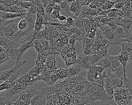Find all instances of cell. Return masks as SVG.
<instances>
[{
  "label": "cell",
  "instance_id": "cell-1",
  "mask_svg": "<svg viewBox=\"0 0 132 105\" xmlns=\"http://www.w3.org/2000/svg\"><path fill=\"white\" fill-rule=\"evenodd\" d=\"M84 92L89 102L100 100L105 102L112 99L107 94L103 86L96 82H90L88 81Z\"/></svg>",
  "mask_w": 132,
  "mask_h": 105
},
{
  "label": "cell",
  "instance_id": "cell-2",
  "mask_svg": "<svg viewBox=\"0 0 132 105\" xmlns=\"http://www.w3.org/2000/svg\"><path fill=\"white\" fill-rule=\"evenodd\" d=\"M87 80L90 82H96L102 86L104 79L107 76L106 69L99 65H93L87 69Z\"/></svg>",
  "mask_w": 132,
  "mask_h": 105
},
{
  "label": "cell",
  "instance_id": "cell-3",
  "mask_svg": "<svg viewBox=\"0 0 132 105\" xmlns=\"http://www.w3.org/2000/svg\"><path fill=\"white\" fill-rule=\"evenodd\" d=\"M104 84L113 89L123 87L132 90L131 80L124 77H118L114 75L106 76L104 79Z\"/></svg>",
  "mask_w": 132,
  "mask_h": 105
},
{
  "label": "cell",
  "instance_id": "cell-4",
  "mask_svg": "<svg viewBox=\"0 0 132 105\" xmlns=\"http://www.w3.org/2000/svg\"><path fill=\"white\" fill-rule=\"evenodd\" d=\"M113 99L118 105H131V90L123 87L115 88Z\"/></svg>",
  "mask_w": 132,
  "mask_h": 105
},
{
  "label": "cell",
  "instance_id": "cell-5",
  "mask_svg": "<svg viewBox=\"0 0 132 105\" xmlns=\"http://www.w3.org/2000/svg\"><path fill=\"white\" fill-rule=\"evenodd\" d=\"M98 28L101 30L104 37L109 42V45H114L117 44H121L125 40L120 38L117 36L113 31L111 27L107 24L103 25L98 27Z\"/></svg>",
  "mask_w": 132,
  "mask_h": 105
},
{
  "label": "cell",
  "instance_id": "cell-6",
  "mask_svg": "<svg viewBox=\"0 0 132 105\" xmlns=\"http://www.w3.org/2000/svg\"><path fill=\"white\" fill-rule=\"evenodd\" d=\"M20 44L14 42L9 39L5 37L1 32L0 33V45L5 48L9 57L12 59H15V51L17 47L19 46Z\"/></svg>",
  "mask_w": 132,
  "mask_h": 105
},
{
  "label": "cell",
  "instance_id": "cell-7",
  "mask_svg": "<svg viewBox=\"0 0 132 105\" xmlns=\"http://www.w3.org/2000/svg\"><path fill=\"white\" fill-rule=\"evenodd\" d=\"M18 22L19 21H13L3 26L0 28L1 33L10 39L19 30L18 28Z\"/></svg>",
  "mask_w": 132,
  "mask_h": 105
},
{
  "label": "cell",
  "instance_id": "cell-8",
  "mask_svg": "<svg viewBox=\"0 0 132 105\" xmlns=\"http://www.w3.org/2000/svg\"><path fill=\"white\" fill-rule=\"evenodd\" d=\"M34 46V39L31 38L28 40L22 41L15 51L16 56V63L19 62L22 58V56L24 51L30 47Z\"/></svg>",
  "mask_w": 132,
  "mask_h": 105
},
{
  "label": "cell",
  "instance_id": "cell-9",
  "mask_svg": "<svg viewBox=\"0 0 132 105\" xmlns=\"http://www.w3.org/2000/svg\"><path fill=\"white\" fill-rule=\"evenodd\" d=\"M26 88V87L19 81L16 79L14 81L11 83L8 89L6 90L7 91L6 93V95L8 96L9 98H11L13 95L21 92Z\"/></svg>",
  "mask_w": 132,
  "mask_h": 105
},
{
  "label": "cell",
  "instance_id": "cell-10",
  "mask_svg": "<svg viewBox=\"0 0 132 105\" xmlns=\"http://www.w3.org/2000/svg\"><path fill=\"white\" fill-rule=\"evenodd\" d=\"M115 34L126 41H131V32L126 31L122 26L116 25L111 27Z\"/></svg>",
  "mask_w": 132,
  "mask_h": 105
},
{
  "label": "cell",
  "instance_id": "cell-11",
  "mask_svg": "<svg viewBox=\"0 0 132 105\" xmlns=\"http://www.w3.org/2000/svg\"><path fill=\"white\" fill-rule=\"evenodd\" d=\"M26 63V60H20L19 62L15 63V64L11 68L1 72L0 73V81L1 80H4L5 81L8 79V78L9 77V76L16 70L19 69V68L21 67L23 65H24L25 63Z\"/></svg>",
  "mask_w": 132,
  "mask_h": 105
},
{
  "label": "cell",
  "instance_id": "cell-12",
  "mask_svg": "<svg viewBox=\"0 0 132 105\" xmlns=\"http://www.w3.org/2000/svg\"><path fill=\"white\" fill-rule=\"evenodd\" d=\"M37 92L38 91L35 89L26 88L19 93L20 97L17 100L29 104L30 99L36 94Z\"/></svg>",
  "mask_w": 132,
  "mask_h": 105
},
{
  "label": "cell",
  "instance_id": "cell-13",
  "mask_svg": "<svg viewBox=\"0 0 132 105\" xmlns=\"http://www.w3.org/2000/svg\"><path fill=\"white\" fill-rule=\"evenodd\" d=\"M0 10L4 12L12 13H26L25 9L20 7L16 5L6 7L0 4Z\"/></svg>",
  "mask_w": 132,
  "mask_h": 105
},
{
  "label": "cell",
  "instance_id": "cell-14",
  "mask_svg": "<svg viewBox=\"0 0 132 105\" xmlns=\"http://www.w3.org/2000/svg\"><path fill=\"white\" fill-rule=\"evenodd\" d=\"M77 65L80 67H82L85 69H88L91 66L90 63V55H80L77 59L76 62Z\"/></svg>",
  "mask_w": 132,
  "mask_h": 105
},
{
  "label": "cell",
  "instance_id": "cell-15",
  "mask_svg": "<svg viewBox=\"0 0 132 105\" xmlns=\"http://www.w3.org/2000/svg\"><path fill=\"white\" fill-rule=\"evenodd\" d=\"M44 64L46 69L49 72H53L57 68L56 65L55 57L53 55H49L47 56Z\"/></svg>",
  "mask_w": 132,
  "mask_h": 105
},
{
  "label": "cell",
  "instance_id": "cell-16",
  "mask_svg": "<svg viewBox=\"0 0 132 105\" xmlns=\"http://www.w3.org/2000/svg\"><path fill=\"white\" fill-rule=\"evenodd\" d=\"M82 6L80 4L79 2L77 0L71 3V5L70 6L69 10L72 13L73 18L77 17L81 11Z\"/></svg>",
  "mask_w": 132,
  "mask_h": 105
},
{
  "label": "cell",
  "instance_id": "cell-17",
  "mask_svg": "<svg viewBox=\"0 0 132 105\" xmlns=\"http://www.w3.org/2000/svg\"><path fill=\"white\" fill-rule=\"evenodd\" d=\"M67 78L75 77L80 73V67L75 63L71 67L67 68Z\"/></svg>",
  "mask_w": 132,
  "mask_h": 105
},
{
  "label": "cell",
  "instance_id": "cell-18",
  "mask_svg": "<svg viewBox=\"0 0 132 105\" xmlns=\"http://www.w3.org/2000/svg\"><path fill=\"white\" fill-rule=\"evenodd\" d=\"M117 57L118 60H119V61L120 62L121 64L122 65V66L123 68V69H124V72L125 73H126V69H125L126 64L127 61H130L129 58V55L127 53L121 50L120 53L117 56Z\"/></svg>",
  "mask_w": 132,
  "mask_h": 105
},
{
  "label": "cell",
  "instance_id": "cell-19",
  "mask_svg": "<svg viewBox=\"0 0 132 105\" xmlns=\"http://www.w3.org/2000/svg\"><path fill=\"white\" fill-rule=\"evenodd\" d=\"M122 51L127 53L129 55L130 61L132 59V42L131 41H124L121 44Z\"/></svg>",
  "mask_w": 132,
  "mask_h": 105
},
{
  "label": "cell",
  "instance_id": "cell-20",
  "mask_svg": "<svg viewBox=\"0 0 132 105\" xmlns=\"http://www.w3.org/2000/svg\"><path fill=\"white\" fill-rule=\"evenodd\" d=\"M95 65L101 66L105 69L108 68L110 65V61L109 59V55L107 54L102 57L97 62L95 63Z\"/></svg>",
  "mask_w": 132,
  "mask_h": 105
},
{
  "label": "cell",
  "instance_id": "cell-21",
  "mask_svg": "<svg viewBox=\"0 0 132 105\" xmlns=\"http://www.w3.org/2000/svg\"><path fill=\"white\" fill-rule=\"evenodd\" d=\"M10 58L7 50L0 45V65L6 62Z\"/></svg>",
  "mask_w": 132,
  "mask_h": 105
},
{
  "label": "cell",
  "instance_id": "cell-22",
  "mask_svg": "<svg viewBox=\"0 0 132 105\" xmlns=\"http://www.w3.org/2000/svg\"><path fill=\"white\" fill-rule=\"evenodd\" d=\"M57 76V79H60L64 78H67V68H63L60 67L57 68L54 72H53Z\"/></svg>",
  "mask_w": 132,
  "mask_h": 105
},
{
  "label": "cell",
  "instance_id": "cell-23",
  "mask_svg": "<svg viewBox=\"0 0 132 105\" xmlns=\"http://www.w3.org/2000/svg\"><path fill=\"white\" fill-rule=\"evenodd\" d=\"M21 67L19 68V69H18L17 70H16L15 71H14L10 76L8 78L7 80L10 83H12L13 81H14L17 78H18V76L20 75V72L21 71Z\"/></svg>",
  "mask_w": 132,
  "mask_h": 105
},
{
  "label": "cell",
  "instance_id": "cell-24",
  "mask_svg": "<svg viewBox=\"0 0 132 105\" xmlns=\"http://www.w3.org/2000/svg\"><path fill=\"white\" fill-rule=\"evenodd\" d=\"M114 3H115L114 1H107V2H106L104 4H103L102 5H101L99 8L102 10H109L111 8V7L114 5Z\"/></svg>",
  "mask_w": 132,
  "mask_h": 105
},
{
  "label": "cell",
  "instance_id": "cell-25",
  "mask_svg": "<svg viewBox=\"0 0 132 105\" xmlns=\"http://www.w3.org/2000/svg\"><path fill=\"white\" fill-rule=\"evenodd\" d=\"M10 98L7 96H0V105H11Z\"/></svg>",
  "mask_w": 132,
  "mask_h": 105
},
{
  "label": "cell",
  "instance_id": "cell-26",
  "mask_svg": "<svg viewBox=\"0 0 132 105\" xmlns=\"http://www.w3.org/2000/svg\"><path fill=\"white\" fill-rule=\"evenodd\" d=\"M23 16H24V15H22V16H19V17H17V18H15L12 19H7V20H6V19H0V28L1 27H2L3 26L5 25V24H6L7 23H9L10 22H13V21H19Z\"/></svg>",
  "mask_w": 132,
  "mask_h": 105
},
{
  "label": "cell",
  "instance_id": "cell-27",
  "mask_svg": "<svg viewBox=\"0 0 132 105\" xmlns=\"http://www.w3.org/2000/svg\"><path fill=\"white\" fill-rule=\"evenodd\" d=\"M34 46L36 49L38 54H40L42 51V45L40 40L36 39H34Z\"/></svg>",
  "mask_w": 132,
  "mask_h": 105
},
{
  "label": "cell",
  "instance_id": "cell-28",
  "mask_svg": "<svg viewBox=\"0 0 132 105\" xmlns=\"http://www.w3.org/2000/svg\"><path fill=\"white\" fill-rule=\"evenodd\" d=\"M32 3L29 2H21L20 0H19L17 4L16 5L22 7L24 9H27V10L29 8V7L31 6Z\"/></svg>",
  "mask_w": 132,
  "mask_h": 105
},
{
  "label": "cell",
  "instance_id": "cell-29",
  "mask_svg": "<svg viewBox=\"0 0 132 105\" xmlns=\"http://www.w3.org/2000/svg\"><path fill=\"white\" fill-rule=\"evenodd\" d=\"M73 23H74L73 18L70 16V17H68V18H67L66 22L64 24H63L62 25L69 29L70 28H71L73 26Z\"/></svg>",
  "mask_w": 132,
  "mask_h": 105
},
{
  "label": "cell",
  "instance_id": "cell-30",
  "mask_svg": "<svg viewBox=\"0 0 132 105\" xmlns=\"http://www.w3.org/2000/svg\"><path fill=\"white\" fill-rule=\"evenodd\" d=\"M55 5V4H54ZM54 5H52V4H49L47 6H46L44 8H45V14L49 15L52 11L53 10L54 8Z\"/></svg>",
  "mask_w": 132,
  "mask_h": 105
},
{
  "label": "cell",
  "instance_id": "cell-31",
  "mask_svg": "<svg viewBox=\"0 0 132 105\" xmlns=\"http://www.w3.org/2000/svg\"><path fill=\"white\" fill-rule=\"evenodd\" d=\"M10 84L11 83L7 80L4 81V82L0 84V91L8 89Z\"/></svg>",
  "mask_w": 132,
  "mask_h": 105
},
{
  "label": "cell",
  "instance_id": "cell-32",
  "mask_svg": "<svg viewBox=\"0 0 132 105\" xmlns=\"http://www.w3.org/2000/svg\"><path fill=\"white\" fill-rule=\"evenodd\" d=\"M104 103V102H103L101 100H93L89 102L86 105H103Z\"/></svg>",
  "mask_w": 132,
  "mask_h": 105
},
{
  "label": "cell",
  "instance_id": "cell-33",
  "mask_svg": "<svg viewBox=\"0 0 132 105\" xmlns=\"http://www.w3.org/2000/svg\"><path fill=\"white\" fill-rule=\"evenodd\" d=\"M103 105H118L116 102L114 101L113 99H112L110 100H108L105 102H104Z\"/></svg>",
  "mask_w": 132,
  "mask_h": 105
},
{
  "label": "cell",
  "instance_id": "cell-34",
  "mask_svg": "<svg viewBox=\"0 0 132 105\" xmlns=\"http://www.w3.org/2000/svg\"><path fill=\"white\" fill-rule=\"evenodd\" d=\"M88 6H89L90 8L93 9H97V8H98V7H97V6L96 5V4L94 2H93V1L91 2V3H90V4L88 5Z\"/></svg>",
  "mask_w": 132,
  "mask_h": 105
},
{
  "label": "cell",
  "instance_id": "cell-35",
  "mask_svg": "<svg viewBox=\"0 0 132 105\" xmlns=\"http://www.w3.org/2000/svg\"><path fill=\"white\" fill-rule=\"evenodd\" d=\"M57 19L60 22V21H66L67 20V18L63 15H61V14H59L58 17H57Z\"/></svg>",
  "mask_w": 132,
  "mask_h": 105
},
{
  "label": "cell",
  "instance_id": "cell-36",
  "mask_svg": "<svg viewBox=\"0 0 132 105\" xmlns=\"http://www.w3.org/2000/svg\"><path fill=\"white\" fill-rule=\"evenodd\" d=\"M65 1H66L67 2H74V1H75V0H65Z\"/></svg>",
  "mask_w": 132,
  "mask_h": 105
}]
</instances>
